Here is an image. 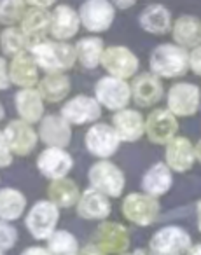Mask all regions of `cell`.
I'll use <instances>...</instances> for the list:
<instances>
[{
    "label": "cell",
    "instance_id": "24",
    "mask_svg": "<svg viewBox=\"0 0 201 255\" xmlns=\"http://www.w3.org/2000/svg\"><path fill=\"white\" fill-rule=\"evenodd\" d=\"M14 109L18 112V119L28 124H39L46 116V102L37 88L18 89L14 95Z\"/></svg>",
    "mask_w": 201,
    "mask_h": 255
},
{
    "label": "cell",
    "instance_id": "46",
    "mask_svg": "<svg viewBox=\"0 0 201 255\" xmlns=\"http://www.w3.org/2000/svg\"><path fill=\"white\" fill-rule=\"evenodd\" d=\"M121 255H151V252L144 250V248H137V250H133V252H124V254H121Z\"/></svg>",
    "mask_w": 201,
    "mask_h": 255
},
{
    "label": "cell",
    "instance_id": "30",
    "mask_svg": "<svg viewBox=\"0 0 201 255\" xmlns=\"http://www.w3.org/2000/svg\"><path fill=\"white\" fill-rule=\"evenodd\" d=\"M75 47V58L77 63L86 70H95L102 63L103 51H105V42L100 35H88L79 39L74 44Z\"/></svg>",
    "mask_w": 201,
    "mask_h": 255
},
{
    "label": "cell",
    "instance_id": "47",
    "mask_svg": "<svg viewBox=\"0 0 201 255\" xmlns=\"http://www.w3.org/2000/svg\"><path fill=\"white\" fill-rule=\"evenodd\" d=\"M196 220H198V229L201 233V199L196 203Z\"/></svg>",
    "mask_w": 201,
    "mask_h": 255
},
{
    "label": "cell",
    "instance_id": "22",
    "mask_svg": "<svg viewBox=\"0 0 201 255\" xmlns=\"http://www.w3.org/2000/svg\"><path fill=\"white\" fill-rule=\"evenodd\" d=\"M9 79H11V86H16L18 89L37 88L40 81V68L30 51L9 60Z\"/></svg>",
    "mask_w": 201,
    "mask_h": 255
},
{
    "label": "cell",
    "instance_id": "48",
    "mask_svg": "<svg viewBox=\"0 0 201 255\" xmlns=\"http://www.w3.org/2000/svg\"><path fill=\"white\" fill-rule=\"evenodd\" d=\"M4 117H5V107L4 103L0 102V121H4Z\"/></svg>",
    "mask_w": 201,
    "mask_h": 255
},
{
    "label": "cell",
    "instance_id": "49",
    "mask_svg": "<svg viewBox=\"0 0 201 255\" xmlns=\"http://www.w3.org/2000/svg\"><path fill=\"white\" fill-rule=\"evenodd\" d=\"M0 255H4V252H2V250H0Z\"/></svg>",
    "mask_w": 201,
    "mask_h": 255
},
{
    "label": "cell",
    "instance_id": "1",
    "mask_svg": "<svg viewBox=\"0 0 201 255\" xmlns=\"http://www.w3.org/2000/svg\"><path fill=\"white\" fill-rule=\"evenodd\" d=\"M30 54L44 74H67L77 63L74 44L54 40L51 37L32 44Z\"/></svg>",
    "mask_w": 201,
    "mask_h": 255
},
{
    "label": "cell",
    "instance_id": "43",
    "mask_svg": "<svg viewBox=\"0 0 201 255\" xmlns=\"http://www.w3.org/2000/svg\"><path fill=\"white\" fill-rule=\"evenodd\" d=\"M19 255H51L49 250L44 247H28L21 252Z\"/></svg>",
    "mask_w": 201,
    "mask_h": 255
},
{
    "label": "cell",
    "instance_id": "6",
    "mask_svg": "<svg viewBox=\"0 0 201 255\" xmlns=\"http://www.w3.org/2000/svg\"><path fill=\"white\" fill-rule=\"evenodd\" d=\"M58 222H60V208L49 199L35 201L25 217L26 231L39 241L49 240L58 229Z\"/></svg>",
    "mask_w": 201,
    "mask_h": 255
},
{
    "label": "cell",
    "instance_id": "41",
    "mask_svg": "<svg viewBox=\"0 0 201 255\" xmlns=\"http://www.w3.org/2000/svg\"><path fill=\"white\" fill-rule=\"evenodd\" d=\"M79 255H107V254L102 250V248L96 247L95 243H89V245H86L84 248L79 250Z\"/></svg>",
    "mask_w": 201,
    "mask_h": 255
},
{
    "label": "cell",
    "instance_id": "8",
    "mask_svg": "<svg viewBox=\"0 0 201 255\" xmlns=\"http://www.w3.org/2000/svg\"><path fill=\"white\" fill-rule=\"evenodd\" d=\"M161 212L158 198L145 194V192H130L121 201V213L128 222L135 226L147 227L154 224Z\"/></svg>",
    "mask_w": 201,
    "mask_h": 255
},
{
    "label": "cell",
    "instance_id": "21",
    "mask_svg": "<svg viewBox=\"0 0 201 255\" xmlns=\"http://www.w3.org/2000/svg\"><path fill=\"white\" fill-rule=\"evenodd\" d=\"M165 164L173 173H187L196 163L194 143L184 135H177L165 145Z\"/></svg>",
    "mask_w": 201,
    "mask_h": 255
},
{
    "label": "cell",
    "instance_id": "16",
    "mask_svg": "<svg viewBox=\"0 0 201 255\" xmlns=\"http://www.w3.org/2000/svg\"><path fill=\"white\" fill-rule=\"evenodd\" d=\"M37 171L47 180H58L70 175L74 170V157L67 149L58 147H46L39 152L35 159Z\"/></svg>",
    "mask_w": 201,
    "mask_h": 255
},
{
    "label": "cell",
    "instance_id": "10",
    "mask_svg": "<svg viewBox=\"0 0 201 255\" xmlns=\"http://www.w3.org/2000/svg\"><path fill=\"white\" fill-rule=\"evenodd\" d=\"M81 26L88 30L93 35L110 30L117 16V9L112 5L110 0H84L77 9Z\"/></svg>",
    "mask_w": 201,
    "mask_h": 255
},
{
    "label": "cell",
    "instance_id": "33",
    "mask_svg": "<svg viewBox=\"0 0 201 255\" xmlns=\"http://www.w3.org/2000/svg\"><path fill=\"white\" fill-rule=\"evenodd\" d=\"M0 51L2 56L9 60L30 51V39L21 30V26H4V30L0 32Z\"/></svg>",
    "mask_w": 201,
    "mask_h": 255
},
{
    "label": "cell",
    "instance_id": "19",
    "mask_svg": "<svg viewBox=\"0 0 201 255\" xmlns=\"http://www.w3.org/2000/svg\"><path fill=\"white\" fill-rule=\"evenodd\" d=\"M114 131L117 133L121 143H135L145 136V116L140 109L126 107L112 114Z\"/></svg>",
    "mask_w": 201,
    "mask_h": 255
},
{
    "label": "cell",
    "instance_id": "27",
    "mask_svg": "<svg viewBox=\"0 0 201 255\" xmlns=\"http://www.w3.org/2000/svg\"><path fill=\"white\" fill-rule=\"evenodd\" d=\"M138 25L151 35H166L173 25L172 11L163 4H149L138 14Z\"/></svg>",
    "mask_w": 201,
    "mask_h": 255
},
{
    "label": "cell",
    "instance_id": "39",
    "mask_svg": "<svg viewBox=\"0 0 201 255\" xmlns=\"http://www.w3.org/2000/svg\"><path fill=\"white\" fill-rule=\"evenodd\" d=\"M11 88V79H9V60L5 56H0V91Z\"/></svg>",
    "mask_w": 201,
    "mask_h": 255
},
{
    "label": "cell",
    "instance_id": "38",
    "mask_svg": "<svg viewBox=\"0 0 201 255\" xmlns=\"http://www.w3.org/2000/svg\"><path fill=\"white\" fill-rule=\"evenodd\" d=\"M189 72L201 77V46L189 51Z\"/></svg>",
    "mask_w": 201,
    "mask_h": 255
},
{
    "label": "cell",
    "instance_id": "31",
    "mask_svg": "<svg viewBox=\"0 0 201 255\" xmlns=\"http://www.w3.org/2000/svg\"><path fill=\"white\" fill-rule=\"evenodd\" d=\"M79 196H81V189H79L77 182L70 177L58 178V180H51L49 187H47V199L53 201L58 208H72L77 205Z\"/></svg>",
    "mask_w": 201,
    "mask_h": 255
},
{
    "label": "cell",
    "instance_id": "2",
    "mask_svg": "<svg viewBox=\"0 0 201 255\" xmlns=\"http://www.w3.org/2000/svg\"><path fill=\"white\" fill-rule=\"evenodd\" d=\"M149 72L165 79H182L189 72V51L175 42L156 46L149 54Z\"/></svg>",
    "mask_w": 201,
    "mask_h": 255
},
{
    "label": "cell",
    "instance_id": "11",
    "mask_svg": "<svg viewBox=\"0 0 201 255\" xmlns=\"http://www.w3.org/2000/svg\"><path fill=\"white\" fill-rule=\"evenodd\" d=\"M84 147L96 159H110L117 154L121 147V140L110 123L91 124L84 135Z\"/></svg>",
    "mask_w": 201,
    "mask_h": 255
},
{
    "label": "cell",
    "instance_id": "25",
    "mask_svg": "<svg viewBox=\"0 0 201 255\" xmlns=\"http://www.w3.org/2000/svg\"><path fill=\"white\" fill-rule=\"evenodd\" d=\"M142 192L152 196V198H161L168 194L170 189L173 187V171L165 164V161L151 164L142 175Z\"/></svg>",
    "mask_w": 201,
    "mask_h": 255
},
{
    "label": "cell",
    "instance_id": "35",
    "mask_svg": "<svg viewBox=\"0 0 201 255\" xmlns=\"http://www.w3.org/2000/svg\"><path fill=\"white\" fill-rule=\"evenodd\" d=\"M26 9H28L26 0H0V25L2 26L19 25Z\"/></svg>",
    "mask_w": 201,
    "mask_h": 255
},
{
    "label": "cell",
    "instance_id": "14",
    "mask_svg": "<svg viewBox=\"0 0 201 255\" xmlns=\"http://www.w3.org/2000/svg\"><path fill=\"white\" fill-rule=\"evenodd\" d=\"M131 102L137 109H154L165 98V84L152 72H138L130 81Z\"/></svg>",
    "mask_w": 201,
    "mask_h": 255
},
{
    "label": "cell",
    "instance_id": "12",
    "mask_svg": "<svg viewBox=\"0 0 201 255\" xmlns=\"http://www.w3.org/2000/svg\"><path fill=\"white\" fill-rule=\"evenodd\" d=\"M193 245L191 234L180 226H165L149 241L151 255H184Z\"/></svg>",
    "mask_w": 201,
    "mask_h": 255
},
{
    "label": "cell",
    "instance_id": "4",
    "mask_svg": "<svg viewBox=\"0 0 201 255\" xmlns=\"http://www.w3.org/2000/svg\"><path fill=\"white\" fill-rule=\"evenodd\" d=\"M166 109L177 117H193L201 107V88L194 82L179 81L173 82L165 93Z\"/></svg>",
    "mask_w": 201,
    "mask_h": 255
},
{
    "label": "cell",
    "instance_id": "13",
    "mask_svg": "<svg viewBox=\"0 0 201 255\" xmlns=\"http://www.w3.org/2000/svg\"><path fill=\"white\" fill-rule=\"evenodd\" d=\"M179 135V119L166 107H154L145 116V136L154 145H163Z\"/></svg>",
    "mask_w": 201,
    "mask_h": 255
},
{
    "label": "cell",
    "instance_id": "26",
    "mask_svg": "<svg viewBox=\"0 0 201 255\" xmlns=\"http://www.w3.org/2000/svg\"><path fill=\"white\" fill-rule=\"evenodd\" d=\"M172 39L177 46L191 51L201 46V18L193 14H182L173 19L172 25Z\"/></svg>",
    "mask_w": 201,
    "mask_h": 255
},
{
    "label": "cell",
    "instance_id": "20",
    "mask_svg": "<svg viewBox=\"0 0 201 255\" xmlns=\"http://www.w3.org/2000/svg\"><path fill=\"white\" fill-rule=\"evenodd\" d=\"M81 18L75 7L70 4H56L51 11V26L49 37L61 42H70L74 37H77L81 30Z\"/></svg>",
    "mask_w": 201,
    "mask_h": 255
},
{
    "label": "cell",
    "instance_id": "18",
    "mask_svg": "<svg viewBox=\"0 0 201 255\" xmlns=\"http://www.w3.org/2000/svg\"><path fill=\"white\" fill-rule=\"evenodd\" d=\"M37 135L39 142H42L46 147L67 149L72 143L74 129L60 114H46L37 124Z\"/></svg>",
    "mask_w": 201,
    "mask_h": 255
},
{
    "label": "cell",
    "instance_id": "32",
    "mask_svg": "<svg viewBox=\"0 0 201 255\" xmlns=\"http://www.w3.org/2000/svg\"><path fill=\"white\" fill-rule=\"evenodd\" d=\"M26 196L16 187L0 189V220L14 222L26 212Z\"/></svg>",
    "mask_w": 201,
    "mask_h": 255
},
{
    "label": "cell",
    "instance_id": "40",
    "mask_svg": "<svg viewBox=\"0 0 201 255\" xmlns=\"http://www.w3.org/2000/svg\"><path fill=\"white\" fill-rule=\"evenodd\" d=\"M58 4V0H26L28 7H39V9H53Z\"/></svg>",
    "mask_w": 201,
    "mask_h": 255
},
{
    "label": "cell",
    "instance_id": "5",
    "mask_svg": "<svg viewBox=\"0 0 201 255\" xmlns=\"http://www.w3.org/2000/svg\"><path fill=\"white\" fill-rule=\"evenodd\" d=\"M93 96L103 110H110L112 114L117 110H123L130 107L131 103L130 81H123V79L105 74L95 82Z\"/></svg>",
    "mask_w": 201,
    "mask_h": 255
},
{
    "label": "cell",
    "instance_id": "3",
    "mask_svg": "<svg viewBox=\"0 0 201 255\" xmlns=\"http://www.w3.org/2000/svg\"><path fill=\"white\" fill-rule=\"evenodd\" d=\"M88 180L89 187L112 199L121 198L126 189V175L110 159H96L88 170Z\"/></svg>",
    "mask_w": 201,
    "mask_h": 255
},
{
    "label": "cell",
    "instance_id": "34",
    "mask_svg": "<svg viewBox=\"0 0 201 255\" xmlns=\"http://www.w3.org/2000/svg\"><path fill=\"white\" fill-rule=\"evenodd\" d=\"M47 250L51 255H79V241L70 231L56 229L47 240Z\"/></svg>",
    "mask_w": 201,
    "mask_h": 255
},
{
    "label": "cell",
    "instance_id": "29",
    "mask_svg": "<svg viewBox=\"0 0 201 255\" xmlns=\"http://www.w3.org/2000/svg\"><path fill=\"white\" fill-rule=\"evenodd\" d=\"M37 89L46 103H61L70 96L72 81L68 74H44Z\"/></svg>",
    "mask_w": 201,
    "mask_h": 255
},
{
    "label": "cell",
    "instance_id": "44",
    "mask_svg": "<svg viewBox=\"0 0 201 255\" xmlns=\"http://www.w3.org/2000/svg\"><path fill=\"white\" fill-rule=\"evenodd\" d=\"M194 156H196V161L201 164V138L194 143Z\"/></svg>",
    "mask_w": 201,
    "mask_h": 255
},
{
    "label": "cell",
    "instance_id": "17",
    "mask_svg": "<svg viewBox=\"0 0 201 255\" xmlns=\"http://www.w3.org/2000/svg\"><path fill=\"white\" fill-rule=\"evenodd\" d=\"M93 243L98 248H102L107 255H121L128 252L131 243L130 231L126 226L121 222H114V220H103L95 231L93 236Z\"/></svg>",
    "mask_w": 201,
    "mask_h": 255
},
{
    "label": "cell",
    "instance_id": "7",
    "mask_svg": "<svg viewBox=\"0 0 201 255\" xmlns=\"http://www.w3.org/2000/svg\"><path fill=\"white\" fill-rule=\"evenodd\" d=\"M100 67L107 72V75L123 79V81H131L140 72V58L130 47L114 44V46L105 47Z\"/></svg>",
    "mask_w": 201,
    "mask_h": 255
},
{
    "label": "cell",
    "instance_id": "45",
    "mask_svg": "<svg viewBox=\"0 0 201 255\" xmlns=\"http://www.w3.org/2000/svg\"><path fill=\"white\" fill-rule=\"evenodd\" d=\"M187 255H201V243L191 245V248L187 250Z\"/></svg>",
    "mask_w": 201,
    "mask_h": 255
},
{
    "label": "cell",
    "instance_id": "28",
    "mask_svg": "<svg viewBox=\"0 0 201 255\" xmlns=\"http://www.w3.org/2000/svg\"><path fill=\"white\" fill-rule=\"evenodd\" d=\"M19 26H21V30L30 39V46L39 42V40L47 39L51 26V11L49 9L28 7Z\"/></svg>",
    "mask_w": 201,
    "mask_h": 255
},
{
    "label": "cell",
    "instance_id": "23",
    "mask_svg": "<svg viewBox=\"0 0 201 255\" xmlns=\"http://www.w3.org/2000/svg\"><path fill=\"white\" fill-rule=\"evenodd\" d=\"M75 212L84 220H102L103 222L112 213V203L105 194H102L93 187H88L81 191L79 201L75 205Z\"/></svg>",
    "mask_w": 201,
    "mask_h": 255
},
{
    "label": "cell",
    "instance_id": "36",
    "mask_svg": "<svg viewBox=\"0 0 201 255\" xmlns=\"http://www.w3.org/2000/svg\"><path fill=\"white\" fill-rule=\"evenodd\" d=\"M18 241V231L11 222L0 220V250H11Z\"/></svg>",
    "mask_w": 201,
    "mask_h": 255
},
{
    "label": "cell",
    "instance_id": "9",
    "mask_svg": "<svg viewBox=\"0 0 201 255\" xmlns=\"http://www.w3.org/2000/svg\"><path fill=\"white\" fill-rule=\"evenodd\" d=\"M103 109L93 95H74L68 96L63 103H61L60 116L74 126H86V124H95L102 119Z\"/></svg>",
    "mask_w": 201,
    "mask_h": 255
},
{
    "label": "cell",
    "instance_id": "37",
    "mask_svg": "<svg viewBox=\"0 0 201 255\" xmlns=\"http://www.w3.org/2000/svg\"><path fill=\"white\" fill-rule=\"evenodd\" d=\"M14 161V154H12L11 147H9L7 140L4 136V131L0 129V170L9 168Z\"/></svg>",
    "mask_w": 201,
    "mask_h": 255
},
{
    "label": "cell",
    "instance_id": "15",
    "mask_svg": "<svg viewBox=\"0 0 201 255\" xmlns=\"http://www.w3.org/2000/svg\"><path fill=\"white\" fill-rule=\"evenodd\" d=\"M2 131L14 157H28L37 149L39 135L33 124H28L21 119H11Z\"/></svg>",
    "mask_w": 201,
    "mask_h": 255
},
{
    "label": "cell",
    "instance_id": "42",
    "mask_svg": "<svg viewBox=\"0 0 201 255\" xmlns=\"http://www.w3.org/2000/svg\"><path fill=\"white\" fill-rule=\"evenodd\" d=\"M112 5L119 11H126V9H131L133 5H137L138 0H110Z\"/></svg>",
    "mask_w": 201,
    "mask_h": 255
}]
</instances>
